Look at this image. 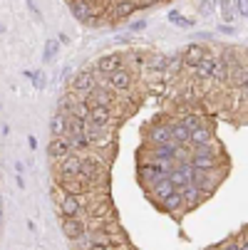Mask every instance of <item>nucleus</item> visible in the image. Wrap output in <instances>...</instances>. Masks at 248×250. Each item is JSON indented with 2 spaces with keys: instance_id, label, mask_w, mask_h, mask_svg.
Wrapping results in <instances>:
<instances>
[{
  "instance_id": "obj_1",
  "label": "nucleus",
  "mask_w": 248,
  "mask_h": 250,
  "mask_svg": "<svg viewBox=\"0 0 248 250\" xmlns=\"http://www.w3.org/2000/svg\"><path fill=\"white\" fill-rule=\"evenodd\" d=\"M60 188L65 191V193H69V196H82V193H87L92 186H90V181L80 173V176H60Z\"/></svg>"
},
{
  "instance_id": "obj_2",
  "label": "nucleus",
  "mask_w": 248,
  "mask_h": 250,
  "mask_svg": "<svg viewBox=\"0 0 248 250\" xmlns=\"http://www.w3.org/2000/svg\"><path fill=\"white\" fill-rule=\"evenodd\" d=\"M82 176L87 178L90 184L102 181V176H104V166H102V161H99V159H94V156L82 159Z\"/></svg>"
},
{
  "instance_id": "obj_3",
  "label": "nucleus",
  "mask_w": 248,
  "mask_h": 250,
  "mask_svg": "<svg viewBox=\"0 0 248 250\" xmlns=\"http://www.w3.org/2000/svg\"><path fill=\"white\" fill-rule=\"evenodd\" d=\"M82 198L80 196H65L62 203H60V213H62V218H80L82 216Z\"/></svg>"
},
{
  "instance_id": "obj_4",
  "label": "nucleus",
  "mask_w": 248,
  "mask_h": 250,
  "mask_svg": "<svg viewBox=\"0 0 248 250\" xmlns=\"http://www.w3.org/2000/svg\"><path fill=\"white\" fill-rule=\"evenodd\" d=\"M124 67V60H122V55H104V57H99L97 60V72H102V75H114V72H119V69Z\"/></svg>"
},
{
  "instance_id": "obj_5",
  "label": "nucleus",
  "mask_w": 248,
  "mask_h": 250,
  "mask_svg": "<svg viewBox=\"0 0 248 250\" xmlns=\"http://www.w3.org/2000/svg\"><path fill=\"white\" fill-rule=\"evenodd\" d=\"M69 151H72L69 136H52V141H50V156L52 159H67Z\"/></svg>"
},
{
  "instance_id": "obj_6",
  "label": "nucleus",
  "mask_w": 248,
  "mask_h": 250,
  "mask_svg": "<svg viewBox=\"0 0 248 250\" xmlns=\"http://www.w3.org/2000/svg\"><path fill=\"white\" fill-rule=\"evenodd\" d=\"M176 156H179V141H169V144L154 146V159L157 161H171V164H176Z\"/></svg>"
},
{
  "instance_id": "obj_7",
  "label": "nucleus",
  "mask_w": 248,
  "mask_h": 250,
  "mask_svg": "<svg viewBox=\"0 0 248 250\" xmlns=\"http://www.w3.org/2000/svg\"><path fill=\"white\" fill-rule=\"evenodd\" d=\"M107 87H112L114 92H127L132 87V75L127 72V69H119V72L107 77Z\"/></svg>"
},
{
  "instance_id": "obj_8",
  "label": "nucleus",
  "mask_w": 248,
  "mask_h": 250,
  "mask_svg": "<svg viewBox=\"0 0 248 250\" xmlns=\"http://www.w3.org/2000/svg\"><path fill=\"white\" fill-rule=\"evenodd\" d=\"M82 173V156H72L69 154L67 159H62L60 164V176H80Z\"/></svg>"
},
{
  "instance_id": "obj_9",
  "label": "nucleus",
  "mask_w": 248,
  "mask_h": 250,
  "mask_svg": "<svg viewBox=\"0 0 248 250\" xmlns=\"http://www.w3.org/2000/svg\"><path fill=\"white\" fill-rule=\"evenodd\" d=\"M62 233L69 240H77V238L85 235V223L80 218H62Z\"/></svg>"
},
{
  "instance_id": "obj_10",
  "label": "nucleus",
  "mask_w": 248,
  "mask_h": 250,
  "mask_svg": "<svg viewBox=\"0 0 248 250\" xmlns=\"http://www.w3.org/2000/svg\"><path fill=\"white\" fill-rule=\"evenodd\" d=\"M206 57H208V55H206V47H201V45H189L186 52H184V64H186V67H199Z\"/></svg>"
},
{
  "instance_id": "obj_11",
  "label": "nucleus",
  "mask_w": 248,
  "mask_h": 250,
  "mask_svg": "<svg viewBox=\"0 0 248 250\" xmlns=\"http://www.w3.org/2000/svg\"><path fill=\"white\" fill-rule=\"evenodd\" d=\"M149 139L154 141V144H169V141H174L171 136V124H157L152 131H149Z\"/></svg>"
},
{
  "instance_id": "obj_12",
  "label": "nucleus",
  "mask_w": 248,
  "mask_h": 250,
  "mask_svg": "<svg viewBox=\"0 0 248 250\" xmlns=\"http://www.w3.org/2000/svg\"><path fill=\"white\" fill-rule=\"evenodd\" d=\"M69 84H72V89H75V92H80L82 97H85V94H90V92L94 89V80H92V75H90V72H80V75H77L72 82H69Z\"/></svg>"
},
{
  "instance_id": "obj_13",
  "label": "nucleus",
  "mask_w": 248,
  "mask_h": 250,
  "mask_svg": "<svg viewBox=\"0 0 248 250\" xmlns=\"http://www.w3.org/2000/svg\"><path fill=\"white\" fill-rule=\"evenodd\" d=\"M219 62H221V60H216V57H206L199 67H194V69H196V77H199V80H208V77H214V75H216Z\"/></svg>"
},
{
  "instance_id": "obj_14",
  "label": "nucleus",
  "mask_w": 248,
  "mask_h": 250,
  "mask_svg": "<svg viewBox=\"0 0 248 250\" xmlns=\"http://www.w3.org/2000/svg\"><path fill=\"white\" fill-rule=\"evenodd\" d=\"M189 164L194 166V171H214L219 164H216V156H203V154H194L189 159Z\"/></svg>"
},
{
  "instance_id": "obj_15",
  "label": "nucleus",
  "mask_w": 248,
  "mask_h": 250,
  "mask_svg": "<svg viewBox=\"0 0 248 250\" xmlns=\"http://www.w3.org/2000/svg\"><path fill=\"white\" fill-rule=\"evenodd\" d=\"M134 10H139L136 0H119V3L114 5V10H112V18L114 20H122V18H129Z\"/></svg>"
},
{
  "instance_id": "obj_16",
  "label": "nucleus",
  "mask_w": 248,
  "mask_h": 250,
  "mask_svg": "<svg viewBox=\"0 0 248 250\" xmlns=\"http://www.w3.org/2000/svg\"><path fill=\"white\" fill-rule=\"evenodd\" d=\"M152 186H154V196H157V198H161V201L176 191V186L171 184V178H169V176H164V178H157V181H154Z\"/></svg>"
},
{
  "instance_id": "obj_17",
  "label": "nucleus",
  "mask_w": 248,
  "mask_h": 250,
  "mask_svg": "<svg viewBox=\"0 0 248 250\" xmlns=\"http://www.w3.org/2000/svg\"><path fill=\"white\" fill-rule=\"evenodd\" d=\"M208 173H211V171H194V186H199L203 193H208V191L216 188V181H214Z\"/></svg>"
},
{
  "instance_id": "obj_18",
  "label": "nucleus",
  "mask_w": 248,
  "mask_h": 250,
  "mask_svg": "<svg viewBox=\"0 0 248 250\" xmlns=\"http://www.w3.org/2000/svg\"><path fill=\"white\" fill-rule=\"evenodd\" d=\"M67 126H69V117L67 114H55L52 117V122H50V131H52V136H67Z\"/></svg>"
},
{
  "instance_id": "obj_19",
  "label": "nucleus",
  "mask_w": 248,
  "mask_h": 250,
  "mask_svg": "<svg viewBox=\"0 0 248 250\" xmlns=\"http://www.w3.org/2000/svg\"><path fill=\"white\" fill-rule=\"evenodd\" d=\"M171 136H174V141H179V144H186V141H191V129L184 122H174L171 124Z\"/></svg>"
},
{
  "instance_id": "obj_20",
  "label": "nucleus",
  "mask_w": 248,
  "mask_h": 250,
  "mask_svg": "<svg viewBox=\"0 0 248 250\" xmlns=\"http://www.w3.org/2000/svg\"><path fill=\"white\" fill-rule=\"evenodd\" d=\"M110 119H112V109H110V106H92L90 122H94V124H99V126H107Z\"/></svg>"
},
{
  "instance_id": "obj_21",
  "label": "nucleus",
  "mask_w": 248,
  "mask_h": 250,
  "mask_svg": "<svg viewBox=\"0 0 248 250\" xmlns=\"http://www.w3.org/2000/svg\"><path fill=\"white\" fill-rule=\"evenodd\" d=\"M72 117H77V119H82V122H90V117H92V106L85 102V99H77L75 104H72V112H69Z\"/></svg>"
},
{
  "instance_id": "obj_22",
  "label": "nucleus",
  "mask_w": 248,
  "mask_h": 250,
  "mask_svg": "<svg viewBox=\"0 0 248 250\" xmlns=\"http://www.w3.org/2000/svg\"><path fill=\"white\" fill-rule=\"evenodd\" d=\"M179 193H181V196H184V201H186V203H191V206H194V203H199V201L206 196V193H201V188H199V186H194V184H189V186L179 188Z\"/></svg>"
},
{
  "instance_id": "obj_23",
  "label": "nucleus",
  "mask_w": 248,
  "mask_h": 250,
  "mask_svg": "<svg viewBox=\"0 0 248 250\" xmlns=\"http://www.w3.org/2000/svg\"><path fill=\"white\" fill-rule=\"evenodd\" d=\"M211 139H214V134H211V129L206 124L199 126L196 131H191V144H208Z\"/></svg>"
},
{
  "instance_id": "obj_24",
  "label": "nucleus",
  "mask_w": 248,
  "mask_h": 250,
  "mask_svg": "<svg viewBox=\"0 0 248 250\" xmlns=\"http://www.w3.org/2000/svg\"><path fill=\"white\" fill-rule=\"evenodd\" d=\"M161 203H164V208H166V210H179L181 206H186V201H184V196H181L179 191H174L171 196H166Z\"/></svg>"
},
{
  "instance_id": "obj_25",
  "label": "nucleus",
  "mask_w": 248,
  "mask_h": 250,
  "mask_svg": "<svg viewBox=\"0 0 248 250\" xmlns=\"http://www.w3.org/2000/svg\"><path fill=\"white\" fill-rule=\"evenodd\" d=\"M102 134H104V126H99V124H94V122H87V126H85V136L90 139V144L99 141Z\"/></svg>"
},
{
  "instance_id": "obj_26",
  "label": "nucleus",
  "mask_w": 248,
  "mask_h": 250,
  "mask_svg": "<svg viewBox=\"0 0 248 250\" xmlns=\"http://www.w3.org/2000/svg\"><path fill=\"white\" fill-rule=\"evenodd\" d=\"M69 141H72V149H77V151H82V149H90L92 144H90V139L85 136V134H75V136H69Z\"/></svg>"
},
{
  "instance_id": "obj_27",
  "label": "nucleus",
  "mask_w": 248,
  "mask_h": 250,
  "mask_svg": "<svg viewBox=\"0 0 248 250\" xmlns=\"http://www.w3.org/2000/svg\"><path fill=\"white\" fill-rule=\"evenodd\" d=\"M149 67H152V69H169V57H164V55H152V57H149Z\"/></svg>"
},
{
  "instance_id": "obj_28",
  "label": "nucleus",
  "mask_w": 248,
  "mask_h": 250,
  "mask_svg": "<svg viewBox=\"0 0 248 250\" xmlns=\"http://www.w3.org/2000/svg\"><path fill=\"white\" fill-rule=\"evenodd\" d=\"M194 149H196V154H203V156H219V149L211 144H194Z\"/></svg>"
},
{
  "instance_id": "obj_29",
  "label": "nucleus",
  "mask_w": 248,
  "mask_h": 250,
  "mask_svg": "<svg viewBox=\"0 0 248 250\" xmlns=\"http://www.w3.org/2000/svg\"><path fill=\"white\" fill-rule=\"evenodd\" d=\"M181 64H184V55H174V57H169V69H171V72H179Z\"/></svg>"
},
{
  "instance_id": "obj_30",
  "label": "nucleus",
  "mask_w": 248,
  "mask_h": 250,
  "mask_svg": "<svg viewBox=\"0 0 248 250\" xmlns=\"http://www.w3.org/2000/svg\"><path fill=\"white\" fill-rule=\"evenodd\" d=\"M184 124H186L191 131H196L199 126H203V124H201V119H199L196 114H189V117H184Z\"/></svg>"
},
{
  "instance_id": "obj_31",
  "label": "nucleus",
  "mask_w": 248,
  "mask_h": 250,
  "mask_svg": "<svg viewBox=\"0 0 248 250\" xmlns=\"http://www.w3.org/2000/svg\"><path fill=\"white\" fill-rule=\"evenodd\" d=\"M169 20H171V22H179V25H184V27H191V20H186V18H181L179 13H174V10L169 13Z\"/></svg>"
},
{
  "instance_id": "obj_32",
  "label": "nucleus",
  "mask_w": 248,
  "mask_h": 250,
  "mask_svg": "<svg viewBox=\"0 0 248 250\" xmlns=\"http://www.w3.org/2000/svg\"><path fill=\"white\" fill-rule=\"evenodd\" d=\"M45 47H47V50H45V60H52V55L57 52V47H60V45H57L55 40H47V45H45Z\"/></svg>"
},
{
  "instance_id": "obj_33",
  "label": "nucleus",
  "mask_w": 248,
  "mask_h": 250,
  "mask_svg": "<svg viewBox=\"0 0 248 250\" xmlns=\"http://www.w3.org/2000/svg\"><path fill=\"white\" fill-rule=\"evenodd\" d=\"M184 97H186L189 102H191V99H196V92H194V87H186V89H184Z\"/></svg>"
},
{
  "instance_id": "obj_34",
  "label": "nucleus",
  "mask_w": 248,
  "mask_h": 250,
  "mask_svg": "<svg viewBox=\"0 0 248 250\" xmlns=\"http://www.w3.org/2000/svg\"><path fill=\"white\" fill-rule=\"evenodd\" d=\"M154 3H157V0H136L139 8H149V5H154Z\"/></svg>"
},
{
  "instance_id": "obj_35",
  "label": "nucleus",
  "mask_w": 248,
  "mask_h": 250,
  "mask_svg": "<svg viewBox=\"0 0 248 250\" xmlns=\"http://www.w3.org/2000/svg\"><path fill=\"white\" fill-rule=\"evenodd\" d=\"M238 5H241V13L248 15V0H238Z\"/></svg>"
},
{
  "instance_id": "obj_36",
  "label": "nucleus",
  "mask_w": 248,
  "mask_h": 250,
  "mask_svg": "<svg viewBox=\"0 0 248 250\" xmlns=\"http://www.w3.org/2000/svg\"><path fill=\"white\" fill-rule=\"evenodd\" d=\"M27 144H30V149L35 151V149H38V139H35V136H27Z\"/></svg>"
},
{
  "instance_id": "obj_37",
  "label": "nucleus",
  "mask_w": 248,
  "mask_h": 250,
  "mask_svg": "<svg viewBox=\"0 0 248 250\" xmlns=\"http://www.w3.org/2000/svg\"><path fill=\"white\" fill-rule=\"evenodd\" d=\"M224 250H241V245L238 243H228V245H224Z\"/></svg>"
},
{
  "instance_id": "obj_38",
  "label": "nucleus",
  "mask_w": 248,
  "mask_h": 250,
  "mask_svg": "<svg viewBox=\"0 0 248 250\" xmlns=\"http://www.w3.org/2000/svg\"><path fill=\"white\" fill-rule=\"evenodd\" d=\"M144 27H147V22H144V20H139V22H134V30H136V32H139V30H144Z\"/></svg>"
},
{
  "instance_id": "obj_39",
  "label": "nucleus",
  "mask_w": 248,
  "mask_h": 250,
  "mask_svg": "<svg viewBox=\"0 0 248 250\" xmlns=\"http://www.w3.org/2000/svg\"><path fill=\"white\" fill-rule=\"evenodd\" d=\"M132 62H136V64H144V55H134V57H132Z\"/></svg>"
},
{
  "instance_id": "obj_40",
  "label": "nucleus",
  "mask_w": 248,
  "mask_h": 250,
  "mask_svg": "<svg viewBox=\"0 0 248 250\" xmlns=\"http://www.w3.org/2000/svg\"><path fill=\"white\" fill-rule=\"evenodd\" d=\"M90 250H107V245H104V243H94Z\"/></svg>"
},
{
  "instance_id": "obj_41",
  "label": "nucleus",
  "mask_w": 248,
  "mask_h": 250,
  "mask_svg": "<svg viewBox=\"0 0 248 250\" xmlns=\"http://www.w3.org/2000/svg\"><path fill=\"white\" fill-rule=\"evenodd\" d=\"M241 92H243V97H248V82H246V84L241 87Z\"/></svg>"
},
{
  "instance_id": "obj_42",
  "label": "nucleus",
  "mask_w": 248,
  "mask_h": 250,
  "mask_svg": "<svg viewBox=\"0 0 248 250\" xmlns=\"http://www.w3.org/2000/svg\"><path fill=\"white\" fill-rule=\"evenodd\" d=\"M241 250H248V240H246V243H241Z\"/></svg>"
}]
</instances>
